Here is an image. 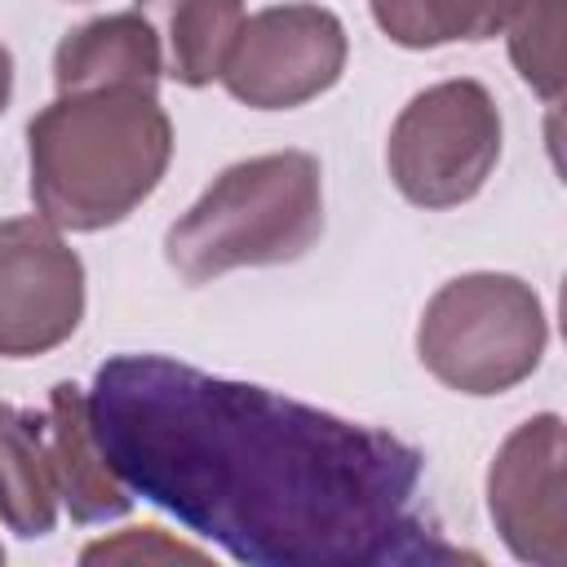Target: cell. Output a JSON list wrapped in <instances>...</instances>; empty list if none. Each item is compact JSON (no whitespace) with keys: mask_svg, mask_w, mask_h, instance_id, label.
<instances>
[{"mask_svg":"<svg viewBox=\"0 0 567 567\" xmlns=\"http://www.w3.org/2000/svg\"><path fill=\"white\" fill-rule=\"evenodd\" d=\"M89 421L120 483L248 567H434L425 456L390 430L168 354L93 372Z\"/></svg>","mask_w":567,"mask_h":567,"instance_id":"1","label":"cell"},{"mask_svg":"<svg viewBox=\"0 0 567 567\" xmlns=\"http://www.w3.org/2000/svg\"><path fill=\"white\" fill-rule=\"evenodd\" d=\"M173 159V120L151 89L58 93L27 124L31 199L58 230L120 226L155 195Z\"/></svg>","mask_w":567,"mask_h":567,"instance_id":"2","label":"cell"},{"mask_svg":"<svg viewBox=\"0 0 567 567\" xmlns=\"http://www.w3.org/2000/svg\"><path fill=\"white\" fill-rule=\"evenodd\" d=\"M323 235V173L310 151H266L213 177L164 230V261L186 284L244 266H284Z\"/></svg>","mask_w":567,"mask_h":567,"instance_id":"3","label":"cell"},{"mask_svg":"<svg viewBox=\"0 0 567 567\" xmlns=\"http://www.w3.org/2000/svg\"><path fill=\"white\" fill-rule=\"evenodd\" d=\"M549 346V319L536 288L505 270H470L447 279L421 310V368L470 399L523 385Z\"/></svg>","mask_w":567,"mask_h":567,"instance_id":"4","label":"cell"},{"mask_svg":"<svg viewBox=\"0 0 567 567\" xmlns=\"http://www.w3.org/2000/svg\"><path fill=\"white\" fill-rule=\"evenodd\" d=\"M501 137V106L483 80H439L394 115L385 168L408 204L430 213L456 208L487 186Z\"/></svg>","mask_w":567,"mask_h":567,"instance_id":"5","label":"cell"},{"mask_svg":"<svg viewBox=\"0 0 567 567\" xmlns=\"http://www.w3.org/2000/svg\"><path fill=\"white\" fill-rule=\"evenodd\" d=\"M350 58L341 18L323 4H270L244 18L221 84L252 111H292L328 93Z\"/></svg>","mask_w":567,"mask_h":567,"instance_id":"6","label":"cell"},{"mask_svg":"<svg viewBox=\"0 0 567 567\" xmlns=\"http://www.w3.org/2000/svg\"><path fill=\"white\" fill-rule=\"evenodd\" d=\"M84 319V261L35 217L0 221V359H35L71 341Z\"/></svg>","mask_w":567,"mask_h":567,"instance_id":"7","label":"cell"},{"mask_svg":"<svg viewBox=\"0 0 567 567\" xmlns=\"http://www.w3.org/2000/svg\"><path fill=\"white\" fill-rule=\"evenodd\" d=\"M487 514L518 563H567L563 505V416L536 412L505 434L487 465Z\"/></svg>","mask_w":567,"mask_h":567,"instance_id":"8","label":"cell"},{"mask_svg":"<svg viewBox=\"0 0 567 567\" xmlns=\"http://www.w3.org/2000/svg\"><path fill=\"white\" fill-rule=\"evenodd\" d=\"M49 465L58 483V501L75 523H106L133 509V492L120 483L111 461L97 447L89 399L75 381H58L49 390Z\"/></svg>","mask_w":567,"mask_h":567,"instance_id":"9","label":"cell"},{"mask_svg":"<svg viewBox=\"0 0 567 567\" xmlns=\"http://www.w3.org/2000/svg\"><path fill=\"white\" fill-rule=\"evenodd\" d=\"M164 75L159 40L137 9L102 13L66 31L53 49V84L58 93L84 89H151Z\"/></svg>","mask_w":567,"mask_h":567,"instance_id":"10","label":"cell"},{"mask_svg":"<svg viewBox=\"0 0 567 567\" xmlns=\"http://www.w3.org/2000/svg\"><path fill=\"white\" fill-rule=\"evenodd\" d=\"M133 9L151 22L159 40L164 75L186 89L221 80L226 58L248 18L244 0H137Z\"/></svg>","mask_w":567,"mask_h":567,"instance_id":"11","label":"cell"},{"mask_svg":"<svg viewBox=\"0 0 567 567\" xmlns=\"http://www.w3.org/2000/svg\"><path fill=\"white\" fill-rule=\"evenodd\" d=\"M58 483L49 465V421L0 403V523L22 540L49 536L58 523Z\"/></svg>","mask_w":567,"mask_h":567,"instance_id":"12","label":"cell"},{"mask_svg":"<svg viewBox=\"0 0 567 567\" xmlns=\"http://www.w3.org/2000/svg\"><path fill=\"white\" fill-rule=\"evenodd\" d=\"M518 0H368L372 22L403 49L474 44L505 31Z\"/></svg>","mask_w":567,"mask_h":567,"instance_id":"13","label":"cell"},{"mask_svg":"<svg viewBox=\"0 0 567 567\" xmlns=\"http://www.w3.org/2000/svg\"><path fill=\"white\" fill-rule=\"evenodd\" d=\"M509 62L545 102L563 97V0H518L509 22Z\"/></svg>","mask_w":567,"mask_h":567,"instance_id":"14","label":"cell"},{"mask_svg":"<svg viewBox=\"0 0 567 567\" xmlns=\"http://www.w3.org/2000/svg\"><path fill=\"white\" fill-rule=\"evenodd\" d=\"M80 563H128V567H155V563H208V549L186 545L177 536H168L164 527L146 523V527H124L115 536H102L93 545L80 549Z\"/></svg>","mask_w":567,"mask_h":567,"instance_id":"15","label":"cell"},{"mask_svg":"<svg viewBox=\"0 0 567 567\" xmlns=\"http://www.w3.org/2000/svg\"><path fill=\"white\" fill-rule=\"evenodd\" d=\"M9 97H13V58H9V49L0 44V115H4Z\"/></svg>","mask_w":567,"mask_h":567,"instance_id":"16","label":"cell"},{"mask_svg":"<svg viewBox=\"0 0 567 567\" xmlns=\"http://www.w3.org/2000/svg\"><path fill=\"white\" fill-rule=\"evenodd\" d=\"M0 563H4V545H0Z\"/></svg>","mask_w":567,"mask_h":567,"instance_id":"17","label":"cell"}]
</instances>
